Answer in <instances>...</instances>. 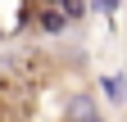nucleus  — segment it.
Returning <instances> with one entry per match:
<instances>
[{
  "label": "nucleus",
  "instance_id": "obj_3",
  "mask_svg": "<svg viewBox=\"0 0 127 122\" xmlns=\"http://www.w3.org/2000/svg\"><path fill=\"white\" fill-rule=\"evenodd\" d=\"M100 95L123 109V104H127V77H123V72H104V77H100Z\"/></svg>",
  "mask_w": 127,
  "mask_h": 122
},
{
  "label": "nucleus",
  "instance_id": "obj_5",
  "mask_svg": "<svg viewBox=\"0 0 127 122\" xmlns=\"http://www.w3.org/2000/svg\"><path fill=\"white\" fill-rule=\"evenodd\" d=\"M86 5H91V9H104V14H114V9L123 5V0H86Z\"/></svg>",
  "mask_w": 127,
  "mask_h": 122
},
{
  "label": "nucleus",
  "instance_id": "obj_1",
  "mask_svg": "<svg viewBox=\"0 0 127 122\" xmlns=\"http://www.w3.org/2000/svg\"><path fill=\"white\" fill-rule=\"evenodd\" d=\"M64 118H68V122H104L91 90H73V95L64 100Z\"/></svg>",
  "mask_w": 127,
  "mask_h": 122
},
{
  "label": "nucleus",
  "instance_id": "obj_4",
  "mask_svg": "<svg viewBox=\"0 0 127 122\" xmlns=\"http://www.w3.org/2000/svg\"><path fill=\"white\" fill-rule=\"evenodd\" d=\"M86 9H91L86 0H59V14H64L68 23H82V18H86Z\"/></svg>",
  "mask_w": 127,
  "mask_h": 122
},
{
  "label": "nucleus",
  "instance_id": "obj_2",
  "mask_svg": "<svg viewBox=\"0 0 127 122\" xmlns=\"http://www.w3.org/2000/svg\"><path fill=\"white\" fill-rule=\"evenodd\" d=\"M32 18H36V32H41V36H64V32L73 27L55 5H36V9H32Z\"/></svg>",
  "mask_w": 127,
  "mask_h": 122
}]
</instances>
